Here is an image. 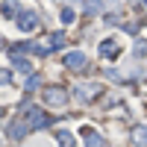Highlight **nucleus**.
<instances>
[{
    "label": "nucleus",
    "mask_w": 147,
    "mask_h": 147,
    "mask_svg": "<svg viewBox=\"0 0 147 147\" xmlns=\"http://www.w3.org/2000/svg\"><path fill=\"white\" fill-rule=\"evenodd\" d=\"M35 27H38V15L35 12H21L18 15V30L21 32H32Z\"/></svg>",
    "instance_id": "f257e3e1"
},
{
    "label": "nucleus",
    "mask_w": 147,
    "mask_h": 147,
    "mask_svg": "<svg viewBox=\"0 0 147 147\" xmlns=\"http://www.w3.org/2000/svg\"><path fill=\"white\" fill-rule=\"evenodd\" d=\"M82 138H85V147H106L103 136H100L97 129H91V127H85V129H82Z\"/></svg>",
    "instance_id": "f03ea898"
},
{
    "label": "nucleus",
    "mask_w": 147,
    "mask_h": 147,
    "mask_svg": "<svg viewBox=\"0 0 147 147\" xmlns=\"http://www.w3.org/2000/svg\"><path fill=\"white\" fill-rule=\"evenodd\" d=\"M65 100H68V91H62V88H47L44 91V103H50V106H59Z\"/></svg>",
    "instance_id": "7ed1b4c3"
},
{
    "label": "nucleus",
    "mask_w": 147,
    "mask_h": 147,
    "mask_svg": "<svg viewBox=\"0 0 147 147\" xmlns=\"http://www.w3.org/2000/svg\"><path fill=\"white\" fill-rule=\"evenodd\" d=\"M85 62H88V59H85V53H80V50H74V53H68V56H65V65H68V68H74V71H82V68H85Z\"/></svg>",
    "instance_id": "20e7f679"
},
{
    "label": "nucleus",
    "mask_w": 147,
    "mask_h": 147,
    "mask_svg": "<svg viewBox=\"0 0 147 147\" xmlns=\"http://www.w3.org/2000/svg\"><path fill=\"white\" fill-rule=\"evenodd\" d=\"M121 53V44H115V38H106L103 44H100V56H109V59H115Z\"/></svg>",
    "instance_id": "39448f33"
},
{
    "label": "nucleus",
    "mask_w": 147,
    "mask_h": 147,
    "mask_svg": "<svg viewBox=\"0 0 147 147\" xmlns=\"http://www.w3.org/2000/svg\"><path fill=\"white\" fill-rule=\"evenodd\" d=\"M30 112V127H44V124H50V118H47L44 112H38V109H27Z\"/></svg>",
    "instance_id": "423d86ee"
},
{
    "label": "nucleus",
    "mask_w": 147,
    "mask_h": 147,
    "mask_svg": "<svg viewBox=\"0 0 147 147\" xmlns=\"http://www.w3.org/2000/svg\"><path fill=\"white\" fill-rule=\"evenodd\" d=\"M27 129H30V127H27V124H24V121L18 118V121H12V127H9V136H12V138H21Z\"/></svg>",
    "instance_id": "0eeeda50"
},
{
    "label": "nucleus",
    "mask_w": 147,
    "mask_h": 147,
    "mask_svg": "<svg viewBox=\"0 0 147 147\" xmlns=\"http://www.w3.org/2000/svg\"><path fill=\"white\" fill-rule=\"evenodd\" d=\"M12 65H15L21 74H30L32 71V65H30V59H21V56H12Z\"/></svg>",
    "instance_id": "6e6552de"
},
{
    "label": "nucleus",
    "mask_w": 147,
    "mask_h": 147,
    "mask_svg": "<svg viewBox=\"0 0 147 147\" xmlns=\"http://www.w3.org/2000/svg\"><path fill=\"white\" fill-rule=\"evenodd\" d=\"M56 138H59V144H62V147H77V144H74V136H71L68 129H59Z\"/></svg>",
    "instance_id": "1a4fd4ad"
},
{
    "label": "nucleus",
    "mask_w": 147,
    "mask_h": 147,
    "mask_svg": "<svg viewBox=\"0 0 147 147\" xmlns=\"http://www.w3.org/2000/svg\"><path fill=\"white\" fill-rule=\"evenodd\" d=\"M132 141H136L138 147H147V127H138L136 132H132Z\"/></svg>",
    "instance_id": "9d476101"
},
{
    "label": "nucleus",
    "mask_w": 147,
    "mask_h": 147,
    "mask_svg": "<svg viewBox=\"0 0 147 147\" xmlns=\"http://www.w3.org/2000/svg\"><path fill=\"white\" fill-rule=\"evenodd\" d=\"M0 12H3L6 18H12V15L18 12V3H15V0H3V6H0Z\"/></svg>",
    "instance_id": "9b49d317"
},
{
    "label": "nucleus",
    "mask_w": 147,
    "mask_h": 147,
    "mask_svg": "<svg viewBox=\"0 0 147 147\" xmlns=\"http://www.w3.org/2000/svg\"><path fill=\"white\" fill-rule=\"evenodd\" d=\"M59 47H65V35L62 32H53L50 35V50H59Z\"/></svg>",
    "instance_id": "f8f14e48"
},
{
    "label": "nucleus",
    "mask_w": 147,
    "mask_h": 147,
    "mask_svg": "<svg viewBox=\"0 0 147 147\" xmlns=\"http://www.w3.org/2000/svg\"><path fill=\"white\" fill-rule=\"evenodd\" d=\"M38 82H41V77H38V74H30V80L24 82V88H27V91H32V88H38Z\"/></svg>",
    "instance_id": "ddd939ff"
},
{
    "label": "nucleus",
    "mask_w": 147,
    "mask_h": 147,
    "mask_svg": "<svg viewBox=\"0 0 147 147\" xmlns=\"http://www.w3.org/2000/svg\"><path fill=\"white\" fill-rule=\"evenodd\" d=\"M62 21H65V24H74V21H77V12H74L71 6H65V9H62Z\"/></svg>",
    "instance_id": "4468645a"
},
{
    "label": "nucleus",
    "mask_w": 147,
    "mask_h": 147,
    "mask_svg": "<svg viewBox=\"0 0 147 147\" xmlns=\"http://www.w3.org/2000/svg\"><path fill=\"white\" fill-rule=\"evenodd\" d=\"M9 80H12L9 71H0V85H9Z\"/></svg>",
    "instance_id": "2eb2a0df"
},
{
    "label": "nucleus",
    "mask_w": 147,
    "mask_h": 147,
    "mask_svg": "<svg viewBox=\"0 0 147 147\" xmlns=\"http://www.w3.org/2000/svg\"><path fill=\"white\" fill-rule=\"evenodd\" d=\"M100 9V0H88V12H97Z\"/></svg>",
    "instance_id": "dca6fc26"
}]
</instances>
